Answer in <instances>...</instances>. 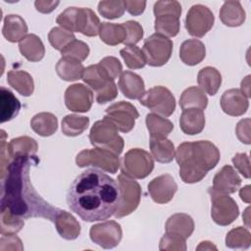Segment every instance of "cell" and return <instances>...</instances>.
I'll list each match as a JSON object with an SVG mask.
<instances>
[{
  "mask_svg": "<svg viewBox=\"0 0 251 251\" xmlns=\"http://www.w3.org/2000/svg\"><path fill=\"white\" fill-rule=\"evenodd\" d=\"M32 130L40 136H50L58 128V120L52 113L42 112L34 115L30 121Z\"/></svg>",
  "mask_w": 251,
  "mask_h": 251,
  "instance_id": "32",
  "label": "cell"
},
{
  "mask_svg": "<svg viewBox=\"0 0 251 251\" xmlns=\"http://www.w3.org/2000/svg\"><path fill=\"white\" fill-rule=\"evenodd\" d=\"M90 239L104 249L116 247L122 240V227L115 221H106L96 224L89 230Z\"/></svg>",
  "mask_w": 251,
  "mask_h": 251,
  "instance_id": "15",
  "label": "cell"
},
{
  "mask_svg": "<svg viewBox=\"0 0 251 251\" xmlns=\"http://www.w3.org/2000/svg\"><path fill=\"white\" fill-rule=\"evenodd\" d=\"M59 1H46V0H37L34 2L36 10L43 14H49L59 5Z\"/></svg>",
  "mask_w": 251,
  "mask_h": 251,
  "instance_id": "54",
  "label": "cell"
},
{
  "mask_svg": "<svg viewBox=\"0 0 251 251\" xmlns=\"http://www.w3.org/2000/svg\"><path fill=\"white\" fill-rule=\"evenodd\" d=\"M56 23L71 32H80L86 36L99 33L100 20L89 8L69 7L57 17Z\"/></svg>",
  "mask_w": 251,
  "mask_h": 251,
  "instance_id": "4",
  "label": "cell"
},
{
  "mask_svg": "<svg viewBox=\"0 0 251 251\" xmlns=\"http://www.w3.org/2000/svg\"><path fill=\"white\" fill-rule=\"evenodd\" d=\"M0 122L2 124L16 118L21 110V103L19 99L11 90L4 86L0 87Z\"/></svg>",
  "mask_w": 251,
  "mask_h": 251,
  "instance_id": "29",
  "label": "cell"
},
{
  "mask_svg": "<svg viewBox=\"0 0 251 251\" xmlns=\"http://www.w3.org/2000/svg\"><path fill=\"white\" fill-rule=\"evenodd\" d=\"M156 33L166 37H174L179 31L181 5L177 1H157L154 4Z\"/></svg>",
  "mask_w": 251,
  "mask_h": 251,
  "instance_id": "5",
  "label": "cell"
},
{
  "mask_svg": "<svg viewBox=\"0 0 251 251\" xmlns=\"http://www.w3.org/2000/svg\"><path fill=\"white\" fill-rule=\"evenodd\" d=\"M75 163L80 168L93 167L110 174H116L121 165L118 155L111 151L96 147L80 151L76 155Z\"/></svg>",
  "mask_w": 251,
  "mask_h": 251,
  "instance_id": "7",
  "label": "cell"
},
{
  "mask_svg": "<svg viewBox=\"0 0 251 251\" xmlns=\"http://www.w3.org/2000/svg\"><path fill=\"white\" fill-rule=\"evenodd\" d=\"M197 82L204 92L213 96L220 89L222 84V75L216 68L205 67L199 71Z\"/></svg>",
  "mask_w": 251,
  "mask_h": 251,
  "instance_id": "30",
  "label": "cell"
},
{
  "mask_svg": "<svg viewBox=\"0 0 251 251\" xmlns=\"http://www.w3.org/2000/svg\"><path fill=\"white\" fill-rule=\"evenodd\" d=\"M24 246L22 240L15 234L3 235L0 239V250H23Z\"/></svg>",
  "mask_w": 251,
  "mask_h": 251,
  "instance_id": "51",
  "label": "cell"
},
{
  "mask_svg": "<svg viewBox=\"0 0 251 251\" xmlns=\"http://www.w3.org/2000/svg\"><path fill=\"white\" fill-rule=\"evenodd\" d=\"M23 218L13 214L6 208H1V234H16L24 226Z\"/></svg>",
  "mask_w": 251,
  "mask_h": 251,
  "instance_id": "42",
  "label": "cell"
},
{
  "mask_svg": "<svg viewBox=\"0 0 251 251\" xmlns=\"http://www.w3.org/2000/svg\"><path fill=\"white\" fill-rule=\"evenodd\" d=\"M118 85L126 98L140 99L145 92V84L140 75L130 71H125L121 74Z\"/></svg>",
  "mask_w": 251,
  "mask_h": 251,
  "instance_id": "20",
  "label": "cell"
},
{
  "mask_svg": "<svg viewBox=\"0 0 251 251\" xmlns=\"http://www.w3.org/2000/svg\"><path fill=\"white\" fill-rule=\"evenodd\" d=\"M126 31V38L125 40L126 45H135L143 37V28L141 25L136 21H127L123 24Z\"/></svg>",
  "mask_w": 251,
  "mask_h": 251,
  "instance_id": "48",
  "label": "cell"
},
{
  "mask_svg": "<svg viewBox=\"0 0 251 251\" xmlns=\"http://www.w3.org/2000/svg\"><path fill=\"white\" fill-rule=\"evenodd\" d=\"M75 39V36L73 32L61 26L53 27L48 33V40L50 44L54 49L59 51H62L69 43H71Z\"/></svg>",
  "mask_w": 251,
  "mask_h": 251,
  "instance_id": "43",
  "label": "cell"
},
{
  "mask_svg": "<svg viewBox=\"0 0 251 251\" xmlns=\"http://www.w3.org/2000/svg\"><path fill=\"white\" fill-rule=\"evenodd\" d=\"M61 54L62 57L82 62L89 55V47L85 42L75 39L61 51Z\"/></svg>",
  "mask_w": 251,
  "mask_h": 251,
  "instance_id": "45",
  "label": "cell"
},
{
  "mask_svg": "<svg viewBox=\"0 0 251 251\" xmlns=\"http://www.w3.org/2000/svg\"><path fill=\"white\" fill-rule=\"evenodd\" d=\"M93 103L92 91L82 83L70 85L65 91L66 107L77 113L88 112Z\"/></svg>",
  "mask_w": 251,
  "mask_h": 251,
  "instance_id": "16",
  "label": "cell"
},
{
  "mask_svg": "<svg viewBox=\"0 0 251 251\" xmlns=\"http://www.w3.org/2000/svg\"><path fill=\"white\" fill-rule=\"evenodd\" d=\"M215 17L212 11L201 4L191 6L185 18V28L195 37H203L214 25Z\"/></svg>",
  "mask_w": 251,
  "mask_h": 251,
  "instance_id": "14",
  "label": "cell"
},
{
  "mask_svg": "<svg viewBox=\"0 0 251 251\" xmlns=\"http://www.w3.org/2000/svg\"><path fill=\"white\" fill-rule=\"evenodd\" d=\"M8 148L12 159L20 155H35L37 152V142L28 136H20L13 138L8 143Z\"/></svg>",
  "mask_w": 251,
  "mask_h": 251,
  "instance_id": "39",
  "label": "cell"
},
{
  "mask_svg": "<svg viewBox=\"0 0 251 251\" xmlns=\"http://www.w3.org/2000/svg\"><path fill=\"white\" fill-rule=\"evenodd\" d=\"M208 192L211 196L212 208L211 217L219 226H228L239 215V209L236 202L227 194L216 191L213 187H209Z\"/></svg>",
  "mask_w": 251,
  "mask_h": 251,
  "instance_id": "10",
  "label": "cell"
},
{
  "mask_svg": "<svg viewBox=\"0 0 251 251\" xmlns=\"http://www.w3.org/2000/svg\"><path fill=\"white\" fill-rule=\"evenodd\" d=\"M250 195H251L250 194V185H246V186L242 187L239 191V196H240L241 200L248 204L250 203V197H251Z\"/></svg>",
  "mask_w": 251,
  "mask_h": 251,
  "instance_id": "56",
  "label": "cell"
},
{
  "mask_svg": "<svg viewBox=\"0 0 251 251\" xmlns=\"http://www.w3.org/2000/svg\"><path fill=\"white\" fill-rule=\"evenodd\" d=\"M38 163L36 155H20L12 160L1 177V208L24 219L40 217L54 223L61 209L46 202L30 182V167Z\"/></svg>",
  "mask_w": 251,
  "mask_h": 251,
  "instance_id": "2",
  "label": "cell"
},
{
  "mask_svg": "<svg viewBox=\"0 0 251 251\" xmlns=\"http://www.w3.org/2000/svg\"><path fill=\"white\" fill-rule=\"evenodd\" d=\"M89 125V118L75 114L67 115L62 120V132L67 136H77L81 134Z\"/></svg>",
  "mask_w": 251,
  "mask_h": 251,
  "instance_id": "38",
  "label": "cell"
},
{
  "mask_svg": "<svg viewBox=\"0 0 251 251\" xmlns=\"http://www.w3.org/2000/svg\"><path fill=\"white\" fill-rule=\"evenodd\" d=\"M251 244V234L243 226H237L229 230L226 236V245L232 249H247Z\"/></svg>",
  "mask_w": 251,
  "mask_h": 251,
  "instance_id": "40",
  "label": "cell"
},
{
  "mask_svg": "<svg viewBox=\"0 0 251 251\" xmlns=\"http://www.w3.org/2000/svg\"><path fill=\"white\" fill-rule=\"evenodd\" d=\"M241 185V178L236 171L229 165L224 166L214 176L213 188L216 191L231 194L238 190Z\"/></svg>",
  "mask_w": 251,
  "mask_h": 251,
  "instance_id": "19",
  "label": "cell"
},
{
  "mask_svg": "<svg viewBox=\"0 0 251 251\" xmlns=\"http://www.w3.org/2000/svg\"><path fill=\"white\" fill-rule=\"evenodd\" d=\"M176 190L177 184L174 177L169 174L154 177L148 183V192L152 200L158 204H166L170 202L174 198Z\"/></svg>",
  "mask_w": 251,
  "mask_h": 251,
  "instance_id": "17",
  "label": "cell"
},
{
  "mask_svg": "<svg viewBox=\"0 0 251 251\" xmlns=\"http://www.w3.org/2000/svg\"><path fill=\"white\" fill-rule=\"evenodd\" d=\"M84 71L83 65L74 59L62 57L57 65L56 72L57 75L66 81H75L82 77V74Z\"/></svg>",
  "mask_w": 251,
  "mask_h": 251,
  "instance_id": "34",
  "label": "cell"
},
{
  "mask_svg": "<svg viewBox=\"0 0 251 251\" xmlns=\"http://www.w3.org/2000/svg\"><path fill=\"white\" fill-rule=\"evenodd\" d=\"M206 56V48L199 39H187L182 42L179 48L180 60L188 66H195L201 63Z\"/></svg>",
  "mask_w": 251,
  "mask_h": 251,
  "instance_id": "22",
  "label": "cell"
},
{
  "mask_svg": "<svg viewBox=\"0 0 251 251\" xmlns=\"http://www.w3.org/2000/svg\"><path fill=\"white\" fill-rule=\"evenodd\" d=\"M247 98L250 97V75H247L241 81V89H240Z\"/></svg>",
  "mask_w": 251,
  "mask_h": 251,
  "instance_id": "55",
  "label": "cell"
},
{
  "mask_svg": "<svg viewBox=\"0 0 251 251\" xmlns=\"http://www.w3.org/2000/svg\"><path fill=\"white\" fill-rule=\"evenodd\" d=\"M7 81L17 92L23 96H30L34 90L32 76L25 71L12 70L7 75Z\"/></svg>",
  "mask_w": 251,
  "mask_h": 251,
  "instance_id": "31",
  "label": "cell"
},
{
  "mask_svg": "<svg viewBox=\"0 0 251 251\" xmlns=\"http://www.w3.org/2000/svg\"><path fill=\"white\" fill-rule=\"evenodd\" d=\"M245 18V11L239 1H226L220 10V19L227 26H239L244 23Z\"/></svg>",
  "mask_w": 251,
  "mask_h": 251,
  "instance_id": "27",
  "label": "cell"
},
{
  "mask_svg": "<svg viewBox=\"0 0 251 251\" xmlns=\"http://www.w3.org/2000/svg\"><path fill=\"white\" fill-rule=\"evenodd\" d=\"M122 174L134 178L141 179L148 176L154 169V160L145 150L132 148L124 156Z\"/></svg>",
  "mask_w": 251,
  "mask_h": 251,
  "instance_id": "9",
  "label": "cell"
},
{
  "mask_svg": "<svg viewBox=\"0 0 251 251\" xmlns=\"http://www.w3.org/2000/svg\"><path fill=\"white\" fill-rule=\"evenodd\" d=\"M217 250V247L210 241H202L200 242L199 246H197L196 250Z\"/></svg>",
  "mask_w": 251,
  "mask_h": 251,
  "instance_id": "57",
  "label": "cell"
},
{
  "mask_svg": "<svg viewBox=\"0 0 251 251\" xmlns=\"http://www.w3.org/2000/svg\"><path fill=\"white\" fill-rule=\"evenodd\" d=\"M96 101L99 104H105L113 101L118 96V88L115 81H110L104 88L95 92Z\"/></svg>",
  "mask_w": 251,
  "mask_h": 251,
  "instance_id": "49",
  "label": "cell"
},
{
  "mask_svg": "<svg viewBox=\"0 0 251 251\" xmlns=\"http://www.w3.org/2000/svg\"><path fill=\"white\" fill-rule=\"evenodd\" d=\"M81 78L95 92L104 88L110 81H115L107 76V75L98 64L91 65L85 68Z\"/></svg>",
  "mask_w": 251,
  "mask_h": 251,
  "instance_id": "36",
  "label": "cell"
},
{
  "mask_svg": "<svg viewBox=\"0 0 251 251\" xmlns=\"http://www.w3.org/2000/svg\"><path fill=\"white\" fill-rule=\"evenodd\" d=\"M126 10L132 16H139L141 15L146 7V1H125Z\"/></svg>",
  "mask_w": 251,
  "mask_h": 251,
  "instance_id": "53",
  "label": "cell"
},
{
  "mask_svg": "<svg viewBox=\"0 0 251 251\" xmlns=\"http://www.w3.org/2000/svg\"><path fill=\"white\" fill-rule=\"evenodd\" d=\"M139 103L154 114L163 117H170L176 110V98L165 86H154L144 92Z\"/></svg>",
  "mask_w": 251,
  "mask_h": 251,
  "instance_id": "11",
  "label": "cell"
},
{
  "mask_svg": "<svg viewBox=\"0 0 251 251\" xmlns=\"http://www.w3.org/2000/svg\"><path fill=\"white\" fill-rule=\"evenodd\" d=\"M145 122L150 136L167 137L174 129V125L170 120L154 113L147 114Z\"/></svg>",
  "mask_w": 251,
  "mask_h": 251,
  "instance_id": "37",
  "label": "cell"
},
{
  "mask_svg": "<svg viewBox=\"0 0 251 251\" xmlns=\"http://www.w3.org/2000/svg\"><path fill=\"white\" fill-rule=\"evenodd\" d=\"M222 110L232 117L242 116L249 107L248 98L245 94L236 88H231L224 92L221 98Z\"/></svg>",
  "mask_w": 251,
  "mask_h": 251,
  "instance_id": "18",
  "label": "cell"
},
{
  "mask_svg": "<svg viewBox=\"0 0 251 251\" xmlns=\"http://www.w3.org/2000/svg\"><path fill=\"white\" fill-rule=\"evenodd\" d=\"M89 140L94 147L111 151L118 156L123 152L125 145L123 137L118 133V128L105 118L93 124Z\"/></svg>",
  "mask_w": 251,
  "mask_h": 251,
  "instance_id": "6",
  "label": "cell"
},
{
  "mask_svg": "<svg viewBox=\"0 0 251 251\" xmlns=\"http://www.w3.org/2000/svg\"><path fill=\"white\" fill-rule=\"evenodd\" d=\"M21 54L29 62H39L45 55V48L41 39L33 34H26L20 42Z\"/></svg>",
  "mask_w": 251,
  "mask_h": 251,
  "instance_id": "24",
  "label": "cell"
},
{
  "mask_svg": "<svg viewBox=\"0 0 251 251\" xmlns=\"http://www.w3.org/2000/svg\"><path fill=\"white\" fill-rule=\"evenodd\" d=\"M179 166V176L185 183L202 180L219 163L221 155L215 144L208 140L183 142L175 154Z\"/></svg>",
  "mask_w": 251,
  "mask_h": 251,
  "instance_id": "3",
  "label": "cell"
},
{
  "mask_svg": "<svg viewBox=\"0 0 251 251\" xmlns=\"http://www.w3.org/2000/svg\"><path fill=\"white\" fill-rule=\"evenodd\" d=\"M142 51L146 64L151 67H161L171 58L173 41L164 35L154 33L145 39Z\"/></svg>",
  "mask_w": 251,
  "mask_h": 251,
  "instance_id": "12",
  "label": "cell"
},
{
  "mask_svg": "<svg viewBox=\"0 0 251 251\" xmlns=\"http://www.w3.org/2000/svg\"><path fill=\"white\" fill-rule=\"evenodd\" d=\"M232 163L236 170L245 177L250 178V160L247 154L237 153L232 158Z\"/></svg>",
  "mask_w": 251,
  "mask_h": 251,
  "instance_id": "50",
  "label": "cell"
},
{
  "mask_svg": "<svg viewBox=\"0 0 251 251\" xmlns=\"http://www.w3.org/2000/svg\"><path fill=\"white\" fill-rule=\"evenodd\" d=\"M165 228L166 232L177 234L186 239L194 230V222L189 215L177 213L167 220Z\"/></svg>",
  "mask_w": 251,
  "mask_h": 251,
  "instance_id": "26",
  "label": "cell"
},
{
  "mask_svg": "<svg viewBox=\"0 0 251 251\" xmlns=\"http://www.w3.org/2000/svg\"><path fill=\"white\" fill-rule=\"evenodd\" d=\"M105 119L109 120L122 132H129L134 125L135 120L139 117L136 108L129 102L120 101L109 106L105 111Z\"/></svg>",
  "mask_w": 251,
  "mask_h": 251,
  "instance_id": "13",
  "label": "cell"
},
{
  "mask_svg": "<svg viewBox=\"0 0 251 251\" xmlns=\"http://www.w3.org/2000/svg\"><path fill=\"white\" fill-rule=\"evenodd\" d=\"M3 36L10 42L21 41L27 33L25 21L19 15H8L4 19Z\"/></svg>",
  "mask_w": 251,
  "mask_h": 251,
  "instance_id": "25",
  "label": "cell"
},
{
  "mask_svg": "<svg viewBox=\"0 0 251 251\" xmlns=\"http://www.w3.org/2000/svg\"><path fill=\"white\" fill-rule=\"evenodd\" d=\"M54 224L59 235L64 239L74 240L80 233L79 223L67 211L61 210L56 216Z\"/></svg>",
  "mask_w": 251,
  "mask_h": 251,
  "instance_id": "23",
  "label": "cell"
},
{
  "mask_svg": "<svg viewBox=\"0 0 251 251\" xmlns=\"http://www.w3.org/2000/svg\"><path fill=\"white\" fill-rule=\"evenodd\" d=\"M159 249L160 250L185 251L186 250L185 238H183L177 234L166 232V234L160 240Z\"/></svg>",
  "mask_w": 251,
  "mask_h": 251,
  "instance_id": "46",
  "label": "cell"
},
{
  "mask_svg": "<svg viewBox=\"0 0 251 251\" xmlns=\"http://www.w3.org/2000/svg\"><path fill=\"white\" fill-rule=\"evenodd\" d=\"M238 139L245 144H250V119L241 120L235 128Z\"/></svg>",
  "mask_w": 251,
  "mask_h": 251,
  "instance_id": "52",
  "label": "cell"
},
{
  "mask_svg": "<svg viewBox=\"0 0 251 251\" xmlns=\"http://www.w3.org/2000/svg\"><path fill=\"white\" fill-rule=\"evenodd\" d=\"M98 65L107 75V76L112 80H115L123 71V66L119 61V59L113 56H108L103 58L98 63Z\"/></svg>",
  "mask_w": 251,
  "mask_h": 251,
  "instance_id": "47",
  "label": "cell"
},
{
  "mask_svg": "<svg viewBox=\"0 0 251 251\" xmlns=\"http://www.w3.org/2000/svg\"><path fill=\"white\" fill-rule=\"evenodd\" d=\"M120 54L124 59L126 67L129 69L137 70L143 68L146 65L143 51L135 45H126V47L120 51Z\"/></svg>",
  "mask_w": 251,
  "mask_h": 251,
  "instance_id": "41",
  "label": "cell"
},
{
  "mask_svg": "<svg viewBox=\"0 0 251 251\" xmlns=\"http://www.w3.org/2000/svg\"><path fill=\"white\" fill-rule=\"evenodd\" d=\"M179 126L185 134L195 135L200 133L205 126V115L203 110L197 108L183 110L179 118Z\"/></svg>",
  "mask_w": 251,
  "mask_h": 251,
  "instance_id": "21",
  "label": "cell"
},
{
  "mask_svg": "<svg viewBox=\"0 0 251 251\" xmlns=\"http://www.w3.org/2000/svg\"><path fill=\"white\" fill-rule=\"evenodd\" d=\"M149 146L152 156L159 163H170L175 158L174 143L167 137L150 136Z\"/></svg>",
  "mask_w": 251,
  "mask_h": 251,
  "instance_id": "28",
  "label": "cell"
},
{
  "mask_svg": "<svg viewBox=\"0 0 251 251\" xmlns=\"http://www.w3.org/2000/svg\"><path fill=\"white\" fill-rule=\"evenodd\" d=\"M208 105V98L205 92L197 87L191 86L186 88L180 95L179 106L182 110L188 108H197L204 110Z\"/></svg>",
  "mask_w": 251,
  "mask_h": 251,
  "instance_id": "35",
  "label": "cell"
},
{
  "mask_svg": "<svg viewBox=\"0 0 251 251\" xmlns=\"http://www.w3.org/2000/svg\"><path fill=\"white\" fill-rule=\"evenodd\" d=\"M126 6L125 1L123 0H105L98 3V12L99 14L109 20H114L122 17L125 13Z\"/></svg>",
  "mask_w": 251,
  "mask_h": 251,
  "instance_id": "44",
  "label": "cell"
},
{
  "mask_svg": "<svg viewBox=\"0 0 251 251\" xmlns=\"http://www.w3.org/2000/svg\"><path fill=\"white\" fill-rule=\"evenodd\" d=\"M118 182L95 168L78 175L68 190L69 208L85 222L104 221L115 215L120 202Z\"/></svg>",
  "mask_w": 251,
  "mask_h": 251,
  "instance_id": "1",
  "label": "cell"
},
{
  "mask_svg": "<svg viewBox=\"0 0 251 251\" xmlns=\"http://www.w3.org/2000/svg\"><path fill=\"white\" fill-rule=\"evenodd\" d=\"M120 187V202L115 212V217L120 219L131 214L139 205L141 197V187L139 183L124 174L117 177Z\"/></svg>",
  "mask_w": 251,
  "mask_h": 251,
  "instance_id": "8",
  "label": "cell"
},
{
  "mask_svg": "<svg viewBox=\"0 0 251 251\" xmlns=\"http://www.w3.org/2000/svg\"><path fill=\"white\" fill-rule=\"evenodd\" d=\"M101 40L110 46H116L124 43L126 38V31L123 24L102 23L99 27V33Z\"/></svg>",
  "mask_w": 251,
  "mask_h": 251,
  "instance_id": "33",
  "label": "cell"
}]
</instances>
